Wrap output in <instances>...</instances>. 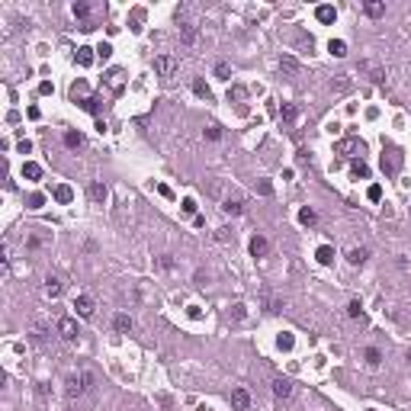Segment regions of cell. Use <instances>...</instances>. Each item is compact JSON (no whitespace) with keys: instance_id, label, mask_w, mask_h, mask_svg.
<instances>
[{"instance_id":"cell-1","label":"cell","mask_w":411,"mask_h":411,"mask_svg":"<svg viewBox=\"0 0 411 411\" xmlns=\"http://www.w3.org/2000/svg\"><path fill=\"white\" fill-rule=\"evenodd\" d=\"M154 71H157V77L174 80V74H177V58H174V55H157V58H154Z\"/></svg>"},{"instance_id":"cell-2","label":"cell","mask_w":411,"mask_h":411,"mask_svg":"<svg viewBox=\"0 0 411 411\" xmlns=\"http://www.w3.org/2000/svg\"><path fill=\"white\" fill-rule=\"evenodd\" d=\"M402 161H405V157H402L399 148H386L379 164H382V170H386V174H399V170H402Z\"/></svg>"},{"instance_id":"cell-3","label":"cell","mask_w":411,"mask_h":411,"mask_svg":"<svg viewBox=\"0 0 411 411\" xmlns=\"http://www.w3.org/2000/svg\"><path fill=\"white\" fill-rule=\"evenodd\" d=\"M93 382L90 373H80V376H68V399H77L80 392H84L87 386Z\"/></svg>"},{"instance_id":"cell-4","label":"cell","mask_w":411,"mask_h":411,"mask_svg":"<svg viewBox=\"0 0 411 411\" xmlns=\"http://www.w3.org/2000/svg\"><path fill=\"white\" fill-rule=\"evenodd\" d=\"M360 71L369 74V80H373V84H382V80H386V68H379L376 61H360Z\"/></svg>"},{"instance_id":"cell-5","label":"cell","mask_w":411,"mask_h":411,"mask_svg":"<svg viewBox=\"0 0 411 411\" xmlns=\"http://www.w3.org/2000/svg\"><path fill=\"white\" fill-rule=\"evenodd\" d=\"M122 84H126V71H122V68H113V71L106 74V87H109V93H119V90H122Z\"/></svg>"},{"instance_id":"cell-6","label":"cell","mask_w":411,"mask_h":411,"mask_svg":"<svg viewBox=\"0 0 411 411\" xmlns=\"http://www.w3.org/2000/svg\"><path fill=\"white\" fill-rule=\"evenodd\" d=\"M58 334H61V338H65V341H74V338H77V321H74V318H58Z\"/></svg>"},{"instance_id":"cell-7","label":"cell","mask_w":411,"mask_h":411,"mask_svg":"<svg viewBox=\"0 0 411 411\" xmlns=\"http://www.w3.org/2000/svg\"><path fill=\"white\" fill-rule=\"evenodd\" d=\"M231 408H235V411H248V408H251L248 389H235V392H231Z\"/></svg>"},{"instance_id":"cell-8","label":"cell","mask_w":411,"mask_h":411,"mask_svg":"<svg viewBox=\"0 0 411 411\" xmlns=\"http://www.w3.org/2000/svg\"><path fill=\"white\" fill-rule=\"evenodd\" d=\"M273 395H276V399H289V395H292V382L286 379V376L273 379Z\"/></svg>"},{"instance_id":"cell-9","label":"cell","mask_w":411,"mask_h":411,"mask_svg":"<svg viewBox=\"0 0 411 411\" xmlns=\"http://www.w3.org/2000/svg\"><path fill=\"white\" fill-rule=\"evenodd\" d=\"M74 308H77L80 318H90V315H93V299L90 296H77V299H74Z\"/></svg>"},{"instance_id":"cell-10","label":"cell","mask_w":411,"mask_h":411,"mask_svg":"<svg viewBox=\"0 0 411 411\" xmlns=\"http://www.w3.org/2000/svg\"><path fill=\"white\" fill-rule=\"evenodd\" d=\"M267 251H270L267 238H260V235H254V238H251V254H254V257H264Z\"/></svg>"},{"instance_id":"cell-11","label":"cell","mask_w":411,"mask_h":411,"mask_svg":"<svg viewBox=\"0 0 411 411\" xmlns=\"http://www.w3.org/2000/svg\"><path fill=\"white\" fill-rule=\"evenodd\" d=\"M45 296H49V299H58L61 296V279L58 276H49V279H45Z\"/></svg>"},{"instance_id":"cell-12","label":"cell","mask_w":411,"mask_h":411,"mask_svg":"<svg viewBox=\"0 0 411 411\" xmlns=\"http://www.w3.org/2000/svg\"><path fill=\"white\" fill-rule=\"evenodd\" d=\"M279 71L283 74H299V65H296V58H289V55H283V58H279Z\"/></svg>"},{"instance_id":"cell-13","label":"cell","mask_w":411,"mask_h":411,"mask_svg":"<svg viewBox=\"0 0 411 411\" xmlns=\"http://www.w3.org/2000/svg\"><path fill=\"white\" fill-rule=\"evenodd\" d=\"M180 39H183L187 45H193V42H196V26H193V23H180Z\"/></svg>"},{"instance_id":"cell-14","label":"cell","mask_w":411,"mask_h":411,"mask_svg":"<svg viewBox=\"0 0 411 411\" xmlns=\"http://www.w3.org/2000/svg\"><path fill=\"white\" fill-rule=\"evenodd\" d=\"M363 10H366V16H373V19H379L382 13H386V3H379V0H369L366 6H363Z\"/></svg>"},{"instance_id":"cell-15","label":"cell","mask_w":411,"mask_h":411,"mask_svg":"<svg viewBox=\"0 0 411 411\" xmlns=\"http://www.w3.org/2000/svg\"><path fill=\"white\" fill-rule=\"evenodd\" d=\"M315 16H318V23H334V16H338V13H334V6H318V10H315Z\"/></svg>"},{"instance_id":"cell-16","label":"cell","mask_w":411,"mask_h":411,"mask_svg":"<svg viewBox=\"0 0 411 411\" xmlns=\"http://www.w3.org/2000/svg\"><path fill=\"white\" fill-rule=\"evenodd\" d=\"M296 116H299V109L292 106V103H283V106H279V119L283 122H296Z\"/></svg>"},{"instance_id":"cell-17","label":"cell","mask_w":411,"mask_h":411,"mask_svg":"<svg viewBox=\"0 0 411 411\" xmlns=\"http://www.w3.org/2000/svg\"><path fill=\"white\" fill-rule=\"evenodd\" d=\"M328 52H331L334 58H344V55H347V42H341V39H331V42H328Z\"/></svg>"},{"instance_id":"cell-18","label":"cell","mask_w":411,"mask_h":411,"mask_svg":"<svg viewBox=\"0 0 411 411\" xmlns=\"http://www.w3.org/2000/svg\"><path fill=\"white\" fill-rule=\"evenodd\" d=\"M100 97H84V100H80V109H87V113H93V116H97L100 113Z\"/></svg>"},{"instance_id":"cell-19","label":"cell","mask_w":411,"mask_h":411,"mask_svg":"<svg viewBox=\"0 0 411 411\" xmlns=\"http://www.w3.org/2000/svg\"><path fill=\"white\" fill-rule=\"evenodd\" d=\"M23 177H29V180H39V177H42V167H39V164H32V161H26V164H23Z\"/></svg>"},{"instance_id":"cell-20","label":"cell","mask_w":411,"mask_h":411,"mask_svg":"<svg viewBox=\"0 0 411 411\" xmlns=\"http://www.w3.org/2000/svg\"><path fill=\"white\" fill-rule=\"evenodd\" d=\"M87 193H90L93 203H103V200H106V187H103V183H90V190H87Z\"/></svg>"},{"instance_id":"cell-21","label":"cell","mask_w":411,"mask_h":411,"mask_svg":"<svg viewBox=\"0 0 411 411\" xmlns=\"http://www.w3.org/2000/svg\"><path fill=\"white\" fill-rule=\"evenodd\" d=\"M113 328H116V331H132V318H129V315H116Z\"/></svg>"},{"instance_id":"cell-22","label":"cell","mask_w":411,"mask_h":411,"mask_svg":"<svg viewBox=\"0 0 411 411\" xmlns=\"http://www.w3.org/2000/svg\"><path fill=\"white\" fill-rule=\"evenodd\" d=\"M74 58H77V65H93V49H87V45H84V49H77V55H74Z\"/></svg>"},{"instance_id":"cell-23","label":"cell","mask_w":411,"mask_h":411,"mask_svg":"<svg viewBox=\"0 0 411 411\" xmlns=\"http://www.w3.org/2000/svg\"><path fill=\"white\" fill-rule=\"evenodd\" d=\"M338 151H341V154H350V151H360V141H357V138H344V141H341V145H338Z\"/></svg>"},{"instance_id":"cell-24","label":"cell","mask_w":411,"mask_h":411,"mask_svg":"<svg viewBox=\"0 0 411 411\" xmlns=\"http://www.w3.org/2000/svg\"><path fill=\"white\" fill-rule=\"evenodd\" d=\"M55 200H58V203H71L74 200V190L71 187H55Z\"/></svg>"},{"instance_id":"cell-25","label":"cell","mask_w":411,"mask_h":411,"mask_svg":"<svg viewBox=\"0 0 411 411\" xmlns=\"http://www.w3.org/2000/svg\"><path fill=\"white\" fill-rule=\"evenodd\" d=\"M350 174L360 177V180H366V177H369V167H366L363 161H353V164H350Z\"/></svg>"},{"instance_id":"cell-26","label":"cell","mask_w":411,"mask_h":411,"mask_svg":"<svg viewBox=\"0 0 411 411\" xmlns=\"http://www.w3.org/2000/svg\"><path fill=\"white\" fill-rule=\"evenodd\" d=\"M74 16H77V19H84V26H87V16H90V6H87L84 0H77V3H74Z\"/></svg>"},{"instance_id":"cell-27","label":"cell","mask_w":411,"mask_h":411,"mask_svg":"<svg viewBox=\"0 0 411 411\" xmlns=\"http://www.w3.org/2000/svg\"><path fill=\"white\" fill-rule=\"evenodd\" d=\"M292 344H296V341H292L289 331H283V334L276 338V347H279V350H292Z\"/></svg>"},{"instance_id":"cell-28","label":"cell","mask_w":411,"mask_h":411,"mask_svg":"<svg viewBox=\"0 0 411 411\" xmlns=\"http://www.w3.org/2000/svg\"><path fill=\"white\" fill-rule=\"evenodd\" d=\"M65 145H68V148H80V145H84L80 132H65Z\"/></svg>"},{"instance_id":"cell-29","label":"cell","mask_w":411,"mask_h":411,"mask_svg":"<svg viewBox=\"0 0 411 411\" xmlns=\"http://www.w3.org/2000/svg\"><path fill=\"white\" fill-rule=\"evenodd\" d=\"M241 209H244V203H241V200H228V203L222 206V212H228V215H238Z\"/></svg>"},{"instance_id":"cell-30","label":"cell","mask_w":411,"mask_h":411,"mask_svg":"<svg viewBox=\"0 0 411 411\" xmlns=\"http://www.w3.org/2000/svg\"><path fill=\"white\" fill-rule=\"evenodd\" d=\"M363 357H366V363L369 366H379V360H382V353L376 350V347H366V353H363Z\"/></svg>"},{"instance_id":"cell-31","label":"cell","mask_w":411,"mask_h":411,"mask_svg":"<svg viewBox=\"0 0 411 411\" xmlns=\"http://www.w3.org/2000/svg\"><path fill=\"white\" fill-rule=\"evenodd\" d=\"M193 93H196V97H206V100L212 97V90L206 87V80H193Z\"/></svg>"},{"instance_id":"cell-32","label":"cell","mask_w":411,"mask_h":411,"mask_svg":"<svg viewBox=\"0 0 411 411\" xmlns=\"http://www.w3.org/2000/svg\"><path fill=\"white\" fill-rule=\"evenodd\" d=\"M331 260H334V251L328 248V244H321L318 248V264H331Z\"/></svg>"},{"instance_id":"cell-33","label":"cell","mask_w":411,"mask_h":411,"mask_svg":"<svg viewBox=\"0 0 411 411\" xmlns=\"http://www.w3.org/2000/svg\"><path fill=\"white\" fill-rule=\"evenodd\" d=\"M347 260H350V264L357 267V264H363V260H366V251H363V248H353L350 254H347Z\"/></svg>"},{"instance_id":"cell-34","label":"cell","mask_w":411,"mask_h":411,"mask_svg":"<svg viewBox=\"0 0 411 411\" xmlns=\"http://www.w3.org/2000/svg\"><path fill=\"white\" fill-rule=\"evenodd\" d=\"M215 77H218V80H228V77H231V68L225 65V61H218V65H215Z\"/></svg>"},{"instance_id":"cell-35","label":"cell","mask_w":411,"mask_h":411,"mask_svg":"<svg viewBox=\"0 0 411 411\" xmlns=\"http://www.w3.org/2000/svg\"><path fill=\"white\" fill-rule=\"evenodd\" d=\"M315 218H318V215H315V209H302V212H299V222H302V225H315Z\"/></svg>"},{"instance_id":"cell-36","label":"cell","mask_w":411,"mask_h":411,"mask_svg":"<svg viewBox=\"0 0 411 411\" xmlns=\"http://www.w3.org/2000/svg\"><path fill=\"white\" fill-rule=\"evenodd\" d=\"M347 315H350V318H363V305L357 302V299H353V302L347 305Z\"/></svg>"},{"instance_id":"cell-37","label":"cell","mask_w":411,"mask_h":411,"mask_svg":"<svg viewBox=\"0 0 411 411\" xmlns=\"http://www.w3.org/2000/svg\"><path fill=\"white\" fill-rule=\"evenodd\" d=\"M206 138L218 141V138H222V129H218V126H209V129H206Z\"/></svg>"},{"instance_id":"cell-38","label":"cell","mask_w":411,"mask_h":411,"mask_svg":"<svg viewBox=\"0 0 411 411\" xmlns=\"http://www.w3.org/2000/svg\"><path fill=\"white\" fill-rule=\"evenodd\" d=\"M97 55H100V58H103V61H106V58H109V55H113V45H109V42H103V45H100V49H97Z\"/></svg>"},{"instance_id":"cell-39","label":"cell","mask_w":411,"mask_h":411,"mask_svg":"<svg viewBox=\"0 0 411 411\" xmlns=\"http://www.w3.org/2000/svg\"><path fill=\"white\" fill-rule=\"evenodd\" d=\"M218 241H235V231H228V228H218Z\"/></svg>"},{"instance_id":"cell-40","label":"cell","mask_w":411,"mask_h":411,"mask_svg":"<svg viewBox=\"0 0 411 411\" xmlns=\"http://www.w3.org/2000/svg\"><path fill=\"white\" fill-rule=\"evenodd\" d=\"M244 97V87H231L228 90V100H241Z\"/></svg>"},{"instance_id":"cell-41","label":"cell","mask_w":411,"mask_h":411,"mask_svg":"<svg viewBox=\"0 0 411 411\" xmlns=\"http://www.w3.org/2000/svg\"><path fill=\"white\" fill-rule=\"evenodd\" d=\"M257 193H264V196H270V193H273V187H270V183H267V180H260V183H257Z\"/></svg>"},{"instance_id":"cell-42","label":"cell","mask_w":411,"mask_h":411,"mask_svg":"<svg viewBox=\"0 0 411 411\" xmlns=\"http://www.w3.org/2000/svg\"><path fill=\"white\" fill-rule=\"evenodd\" d=\"M183 212H187V215H193V212H196V200H183Z\"/></svg>"},{"instance_id":"cell-43","label":"cell","mask_w":411,"mask_h":411,"mask_svg":"<svg viewBox=\"0 0 411 411\" xmlns=\"http://www.w3.org/2000/svg\"><path fill=\"white\" fill-rule=\"evenodd\" d=\"M369 200L379 203V200H382V190H379V187H369Z\"/></svg>"},{"instance_id":"cell-44","label":"cell","mask_w":411,"mask_h":411,"mask_svg":"<svg viewBox=\"0 0 411 411\" xmlns=\"http://www.w3.org/2000/svg\"><path fill=\"white\" fill-rule=\"evenodd\" d=\"M39 206H42V196L32 193V196H29V209H39Z\"/></svg>"},{"instance_id":"cell-45","label":"cell","mask_w":411,"mask_h":411,"mask_svg":"<svg viewBox=\"0 0 411 411\" xmlns=\"http://www.w3.org/2000/svg\"><path fill=\"white\" fill-rule=\"evenodd\" d=\"M231 318H244V305H235V308H231Z\"/></svg>"}]
</instances>
